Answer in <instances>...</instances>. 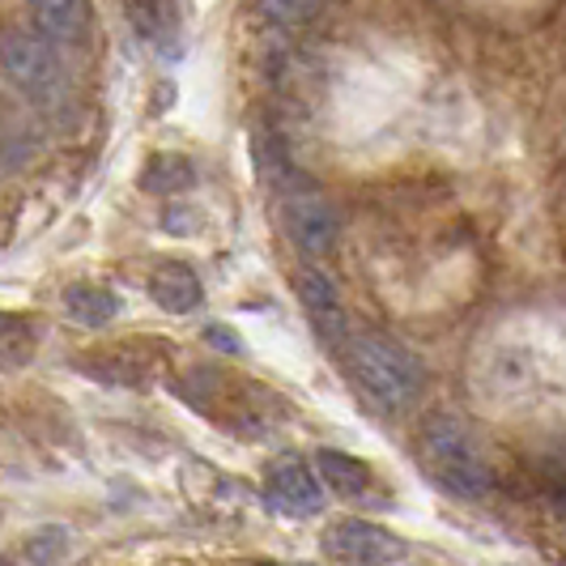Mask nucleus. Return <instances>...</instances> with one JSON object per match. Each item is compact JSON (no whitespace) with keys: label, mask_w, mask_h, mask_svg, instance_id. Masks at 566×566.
Instances as JSON below:
<instances>
[{"label":"nucleus","mask_w":566,"mask_h":566,"mask_svg":"<svg viewBox=\"0 0 566 566\" xmlns=\"http://www.w3.org/2000/svg\"><path fill=\"white\" fill-rule=\"evenodd\" d=\"M345 349H349L354 379L363 384V392L379 409H405L418 400L426 384V367L409 345L384 337V333H358V337L345 340Z\"/></svg>","instance_id":"1"},{"label":"nucleus","mask_w":566,"mask_h":566,"mask_svg":"<svg viewBox=\"0 0 566 566\" xmlns=\"http://www.w3.org/2000/svg\"><path fill=\"white\" fill-rule=\"evenodd\" d=\"M426 464H430V478L460 499H482L490 490V464H485L482 448H478L473 430L452 413L430 418L426 426Z\"/></svg>","instance_id":"2"},{"label":"nucleus","mask_w":566,"mask_h":566,"mask_svg":"<svg viewBox=\"0 0 566 566\" xmlns=\"http://www.w3.org/2000/svg\"><path fill=\"white\" fill-rule=\"evenodd\" d=\"M0 69L39 107H60L69 98V64H64V52L52 48V43H43L39 34H27V30L4 34L0 39Z\"/></svg>","instance_id":"3"},{"label":"nucleus","mask_w":566,"mask_h":566,"mask_svg":"<svg viewBox=\"0 0 566 566\" xmlns=\"http://www.w3.org/2000/svg\"><path fill=\"white\" fill-rule=\"evenodd\" d=\"M282 222H285V234H290V243L298 248V252L307 255H328L337 248V209L328 205L324 197H294L282 205Z\"/></svg>","instance_id":"4"},{"label":"nucleus","mask_w":566,"mask_h":566,"mask_svg":"<svg viewBox=\"0 0 566 566\" xmlns=\"http://www.w3.org/2000/svg\"><path fill=\"white\" fill-rule=\"evenodd\" d=\"M328 549L354 566H392L405 558V541L370 520H340L328 533Z\"/></svg>","instance_id":"5"},{"label":"nucleus","mask_w":566,"mask_h":566,"mask_svg":"<svg viewBox=\"0 0 566 566\" xmlns=\"http://www.w3.org/2000/svg\"><path fill=\"white\" fill-rule=\"evenodd\" d=\"M294 294H298L303 312L312 319V328L328 345H345L349 340V324H345V307H340L337 285L328 282L319 269H298L294 273Z\"/></svg>","instance_id":"6"},{"label":"nucleus","mask_w":566,"mask_h":566,"mask_svg":"<svg viewBox=\"0 0 566 566\" xmlns=\"http://www.w3.org/2000/svg\"><path fill=\"white\" fill-rule=\"evenodd\" d=\"M269 503L285 515H315L324 507V494L307 464H277L269 478Z\"/></svg>","instance_id":"7"},{"label":"nucleus","mask_w":566,"mask_h":566,"mask_svg":"<svg viewBox=\"0 0 566 566\" xmlns=\"http://www.w3.org/2000/svg\"><path fill=\"white\" fill-rule=\"evenodd\" d=\"M149 298L170 315H188L205 303V285L188 264H163L149 277Z\"/></svg>","instance_id":"8"},{"label":"nucleus","mask_w":566,"mask_h":566,"mask_svg":"<svg viewBox=\"0 0 566 566\" xmlns=\"http://www.w3.org/2000/svg\"><path fill=\"white\" fill-rule=\"evenodd\" d=\"M85 18L90 9L77 0H52V4H34V27L43 30L39 39L52 43V48H69V43H82L85 39Z\"/></svg>","instance_id":"9"},{"label":"nucleus","mask_w":566,"mask_h":566,"mask_svg":"<svg viewBox=\"0 0 566 566\" xmlns=\"http://www.w3.org/2000/svg\"><path fill=\"white\" fill-rule=\"evenodd\" d=\"M64 307L85 328H103V324H112L115 315H119V298H115L112 290H103V285L82 282V285H69Z\"/></svg>","instance_id":"10"},{"label":"nucleus","mask_w":566,"mask_h":566,"mask_svg":"<svg viewBox=\"0 0 566 566\" xmlns=\"http://www.w3.org/2000/svg\"><path fill=\"white\" fill-rule=\"evenodd\" d=\"M319 473H324V482L333 485V494H340V499H358V494H367L370 485L367 464L345 452H319Z\"/></svg>","instance_id":"11"},{"label":"nucleus","mask_w":566,"mask_h":566,"mask_svg":"<svg viewBox=\"0 0 566 566\" xmlns=\"http://www.w3.org/2000/svg\"><path fill=\"white\" fill-rule=\"evenodd\" d=\"M197 179V170L188 158H179V154H167V158H154L149 170H145V188L149 192H179V188H188Z\"/></svg>","instance_id":"12"},{"label":"nucleus","mask_w":566,"mask_h":566,"mask_svg":"<svg viewBox=\"0 0 566 566\" xmlns=\"http://www.w3.org/2000/svg\"><path fill=\"white\" fill-rule=\"evenodd\" d=\"M264 18H277V22H307L319 13V4H264L260 9Z\"/></svg>","instance_id":"13"}]
</instances>
